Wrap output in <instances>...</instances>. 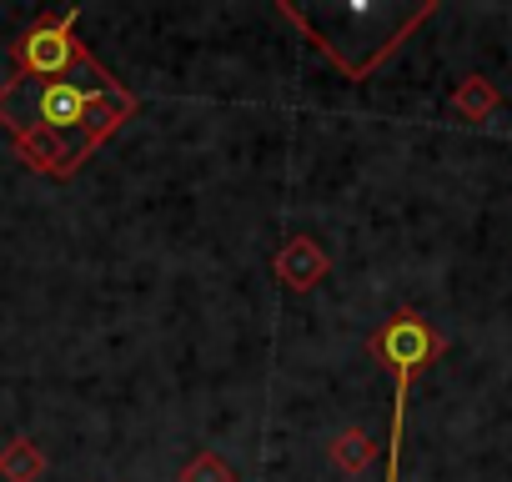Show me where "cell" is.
I'll return each instance as SVG.
<instances>
[{"label":"cell","mask_w":512,"mask_h":482,"mask_svg":"<svg viewBox=\"0 0 512 482\" xmlns=\"http://www.w3.org/2000/svg\"><path fill=\"white\" fill-rule=\"evenodd\" d=\"M141 111L96 56L56 81H0V126L21 161L41 176L71 181L131 116Z\"/></svg>","instance_id":"cell-1"},{"label":"cell","mask_w":512,"mask_h":482,"mask_svg":"<svg viewBox=\"0 0 512 482\" xmlns=\"http://www.w3.org/2000/svg\"><path fill=\"white\" fill-rule=\"evenodd\" d=\"M367 352L387 367L392 377V432H387V482H402V422H407V397H412V382L447 352V337L412 307L392 312L372 337H367Z\"/></svg>","instance_id":"cell-2"},{"label":"cell","mask_w":512,"mask_h":482,"mask_svg":"<svg viewBox=\"0 0 512 482\" xmlns=\"http://www.w3.org/2000/svg\"><path fill=\"white\" fill-rule=\"evenodd\" d=\"M76 26H81V11H61L56 21H36L16 46V71L11 81H56V76H71L81 61H91V51L76 41Z\"/></svg>","instance_id":"cell-3"},{"label":"cell","mask_w":512,"mask_h":482,"mask_svg":"<svg viewBox=\"0 0 512 482\" xmlns=\"http://www.w3.org/2000/svg\"><path fill=\"white\" fill-rule=\"evenodd\" d=\"M327 272H332V257L322 252L317 236H292L287 247L272 257V277H277L287 292H297V297L317 292V287L327 282Z\"/></svg>","instance_id":"cell-4"},{"label":"cell","mask_w":512,"mask_h":482,"mask_svg":"<svg viewBox=\"0 0 512 482\" xmlns=\"http://www.w3.org/2000/svg\"><path fill=\"white\" fill-rule=\"evenodd\" d=\"M327 457H332V467H337V472L357 477L362 467H372L377 442H372V432H367V427H342V432L327 442Z\"/></svg>","instance_id":"cell-5"},{"label":"cell","mask_w":512,"mask_h":482,"mask_svg":"<svg viewBox=\"0 0 512 482\" xmlns=\"http://www.w3.org/2000/svg\"><path fill=\"white\" fill-rule=\"evenodd\" d=\"M497 106H502V96H497V86H492L487 76H462L457 91H452V111H457L462 121H472V126H482Z\"/></svg>","instance_id":"cell-6"},{"label":"cell","mask_w":512,"mask_h":482,"mask_svg":"<svg viewBox=\"0 0 512 482\" xmlns=\"http://www.w3.org/2000/svg\"><path fill=\"white\" fill-rule=\"evenodd\" d=\"M46 477V452L31 437H16L0 452V482H41Z\"/></svg>","instance_id":"cell-7"},{"label":"cell","mask_w":512,"mask_h":482,"mask_svg":"<svg viewBox=\"0 0 512 482\" xmlns=\"http://www.w3.org/2000/svg\"><path fill=\"white\" fill-rule=\"evenodd\" d=\"M176 482H236V467L221 457V452H196Z\"/></svg>","instance_id":"cell-8"}]
</instances>
